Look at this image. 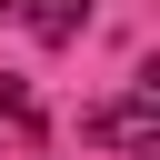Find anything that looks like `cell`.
Wrapping results in <instances>:
<instances>
[{
  "mask_svg": "<svg viewBox=\"0 0 160 160\" xmlns=\"http://www.w3.org/2000/svg\"><path fill=\"white\" fill-rule=\"evenodd\" d=\"M90 130L120 140V150H150V140H160V80H130V100H110Z\"/></svg>",
  "mask_w": 160,
  "mask_h": 160,
  "instance_id": "1",
  "label": "cell"
},
{
  "mask_svg": "<svg viewBox=\"0 0 160 160\" xmlns=\"http://www.w3.org/2000/svg\"><path fill=\"white\" fill-rule=\"evenodd\" d=\"M0 10H10L30 40H50V50H60V40H80V20H90V0H0Z\"/></svg>",
  "mask_w": 160,
  "mask_h": 160,
  "instance_id": "2",
  "label": "cell"
},
{
  "mask_svg": "<svg viewBox=\"0 0 160 160\" xmlns=\"http://www.w3.org/2000/svg\"><path fill=\"white\" fill-rule=\"evenodd\" d=\"M0 120H10V130H40V100H30L20 80H0Z\"/></svg>",
  "mask_w": 160,
  "mask_h": 160,
  "instance_id": "3",
  "label": "cell"
}]
</instances>
